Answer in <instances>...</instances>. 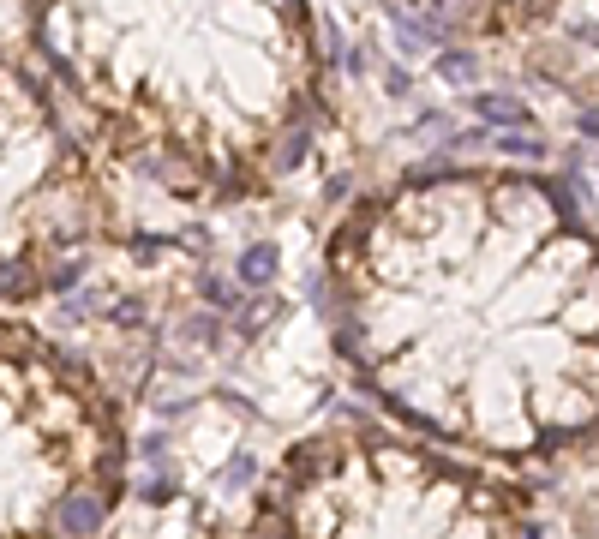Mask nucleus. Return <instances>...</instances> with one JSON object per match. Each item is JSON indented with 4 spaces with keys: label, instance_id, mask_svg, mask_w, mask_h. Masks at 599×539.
<instances>
[{
    "label": "nucleus",
    "instance_id": "obj_1",
    "mask_svg": "<svg viewBox=\"0 0 599 539\" xmlns=\"http://www.w3.org/2000/svg\"><path fill=\"white\" fill-rule=\"evenodd\" d=\"M324 276L336 354L390 420L492 462L594 438V234L558 180L414 168L336 222Z\"/></svg>",
    "mask_w": 599,
    "mask_h": 539
},
{
    "label": "nucleus",
    "instance_id": "obj_2",
    "mask_svg": "<svg viewBox=\"0 0 599 539\" xmlns=\"http://www.w3.org/2000/svg\"><path fill=\"white\" fill-rule=\"evenodd\" d=\"M24 24L102 150L180 204L264 198L330 120L312 0H24Z\"/></svg>",
    "mask_w": 599,
    "mask_h": 539
},
{
    "label": "nucleus",
    "instance_id": "obj_3",
    "mask_svg": "<svg viewBox=\"0 0 599 539\" xmlns=\"http://www.w3.org/2000/svg\"><path fill=\"white\" fill-rule=\"evenodd\" d=\"M240 539H546L528 486L372 420L324 426L264 474Z\"/></svg>",
    "mask_w": 599,
    "mask_h": 539
},
{
    "label": "nucleus",
    "instance_id": "obj_4",
    "mask_svg": "<svg viewBox=\"0 0 599 539\" xmlns=\"http://www.w3.org/2000/svg\"><path fill=\"white\" fill-rule=\"evenodd\" d=\"M132 438L108 378L48 330L0 318V539H102Z\"/></svg>",
    "mask_w": 599,
    "mask_h": 539
},
{
    "label": "nucleus",
    "instance_id": "obj_5",
    "mask_svg": "<svg viewBox=\"0 0 599 539\" xmlns=\"http://www.w3.org/2000/svg\"><path fill=\"white\" fill-rule=\"evenodd\" d=\"M120 234L114 192L48 84L0 48V306L66 294Z\"/></svg>",
    "mask_w": 599,
    "mask_h": 539
},
{
    "label": "nucleus",
    "instance_id": "obj_6",
    "mask_svg": "<svg viewBox=\"0 0 599 539\" xmlns=\"http://www.w3.org/2000/svg\"><path fill=\"white\" fill-rule=\"evenodd\" d=\"M564 0H390L402 24L432 42H504L540 30Z\"/></svg>",
    "mask_w": 599,
    "mask_h": 539
},
{
    "label": "nucleus",
    "instance_id": "obj_7",
    "mask_svg": "<svg viewBox=\"0 0 599 539\" xmlns=\"http://www.w3.org/2000/svg\"><path fill=\"white\" fill-rule=\"evenodd\" d=\"M276 270H282V252H276L270 240H258V246L240 252V288H270Z\"/></svg>",
    "mask_w": 599,
    "mask_h": 539
},
{
    "label": "nucleus",
    "instance_id": "obj_8",
    "mask_svg": "<svg viewBox=\"0 0 599 539\" xmlns=\"http://www.w3.org/2000/svg\"><path fill=\"white\" fill-rule=\"evenodd\" d=\"M480 114H486V120H516V126H528V108L510 102V96H480Z\"/></svg>",
    "mask_w": 599,
    "mask_h": 539
},
{
    "label": "nucleus",
    "instance_id": "obj_9",
    "mask_svg": "<svg viewBox=\"0 0 599 539\" xmlns=\"http://www.w3.org/2000/svg\"><path fill=\"white\" fill-rule=\"evenodd\" d=\"M276 312H282L276 300H258V306H246V312H240V330H246V336H258V324H270Z\"/></svg>",
    "mask_w": 599,
    "mask_h": 539
},
{
    "label": "nucleus",
    "instance_id": "obj_10",
    "mask_svg": "<svg viewBox=\"0 0 599 539\" xmlns=\"http://www.w3.org/2000/svg\"><path fill=\"white\" fill-rule=\"evenodd\" d=\"M204 300H210V306H234V288L216 282V276H204Z\"/></svg>",
    "mask_w": 599,
    "mask_h": 539
}]
</instances>
